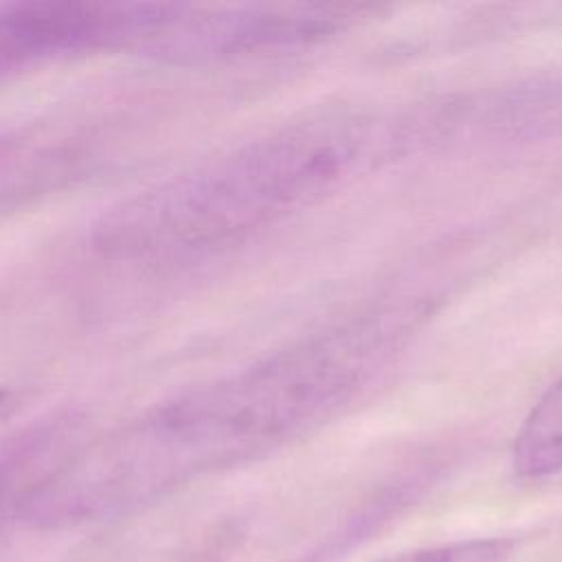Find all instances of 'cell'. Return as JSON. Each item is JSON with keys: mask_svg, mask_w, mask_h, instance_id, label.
I'll use <instances>...</instances> for the list:
<instances>
[{"mask_svg": "<svg viewBox=\"0 0 562 562\" xmlns=\"http://www.w3.org/2000/svg\"><path fill=\"white\" fill-rule=\"evenodd\" d=\"M362 386L351 342L316 334L92 441L42 479L24 516L61 527L130 512L327 419Z\"/></svg>", "mask_w": 562, "mask_h": 562, "instance_id": "1", "label": "cell"}, {"mask_svg": "<svg viewBox=\"0 0 562 562\" xmlns=\"http://www.w3.org/2000/svg\"><path fill=\"white\" fill-rule=\"evenodd\" d=\"M367 138V123L349 116L279 130L125 200L103 217L97 241L127 259L215 250L327 193Z\"/></svg>", "mask_w": 562, "mask_h": 562, "instance_id": "2", "label": "cell"}, {"mask_svg": "<svg viewBox=\"0 0 562 562\" xmlns=\"http://www.w3.org/2000/svg\"><path fill=\"white\" fill-rule=\"evenodd\" d=\"M156 2L0 4V79L99 48H140Z\"/></svg>", "mask_w": 562, "mask_h": 562, "instance_id": "3", "label": "cell"}, {"mask_svg": "<svg viewBox=\"0 0 562 562\" xmlns=\"http://www.w3.org/2000/svg\"><path fill=\"white\" fill-rule=\"evenodd\" d=\"M512 470L531 481L562 472V375L522 422L512 446Z\"/></svg>", "mask_w": 562, "mask_h": 562, "instance_id": "4", "label": "cell"}, {"mask_svg": "<svg viewBox=\"0 0 562 562\" xmlns=\"http://www.w3.org/2000/svg\"><path fill=\"white\" fill-rule=\"evenodd\" d=\"M514 542L507 538H472L389 555L378 562H507Z\"/></svg>", "mask_w": 562, "mask_h": 562, "instance_id": "5", "label": "cell"}]
</instances>
